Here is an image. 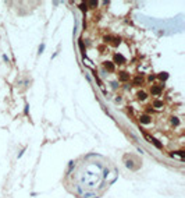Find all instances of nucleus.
I'll return each mask as SVG.
<instances>
[{"mask_svg": "<svg viewBox=\"0 0 185 198\" xmlns=\"http://www.w3.org/2000/svg\"><path fill=\"white\" fill-rule=\"evenodd\" d=\"M79 7H81V9H82V10H85V11H86V6H85V4H81V6H79Z\"/></svg>", "mask_w": 185, "mask_h": 198, "instance_id": "nucleus-7", "label": "nucleus"}, {"mask_svg": "<svg viewBox=\"0 0 185 198\" xmlns=\"http://www.w3.org/2000/svg\"><path fill=\"white\" fill-rule=\"evenodd\" d=\"M106 68H107L109 71H113V70H114V66H113L111 63H106Z\"/></svg>", "mask_w": 185, "mask_h": 198, "instance_id": "nucleus-3", "label": "nucleus"}, {"mask_svg": "<svg viewBox=\"0 0 185 198\" xmlns=\"http://www.w3.org/2000/svg\"><path fill=\"white\" fill-rule=\"evenodd\" d=\"M152 92L157 95V94H160V88H159V87H155V88H152Z\"/></svg>", "mask_w": 185, "mask_h": 198, "instance_id": "nucleus-4", "label": "nucleus"}, {"mask_svg": "<svg viewBox=\"0 0 185 198\" xmlns=\"http://www.w3.org/2000/svg\"><path fill=\"white\" fill-rule=\"evenodd\" d=\"M128 78H130V75L125 74V73H123V74L120 75V80H121V81H125V80H128Z\"/></svg>", "mask_w": 185, "mask_h": 198, "instance_id": "nucleus-2", "label": "nucleus"}, {"mask_svg": "<svg viewBox=\"0 0 185 198\" xmlns=\"http://www.w3.org/2000/svg\"><path fill=\"white\" fill-rule=\"evenodd\" d=\"M43 49H45V45H41V46H39V53H42Z\"/></svg>", "mask_w": 185, "mask_h": 198, "instance_id": "nucleus-6", "label": "nucleus"}, {"mask_svg": "<svg viewBox=\"0 0 185 198\" xmlns=\"http://www.w3.org/2000/svg\"><path fill=\"white\" fill-rule=\"evenodd\" d=\"M141 123L148 124V123H149V117H148V116H142V117H141Z\"/></svg>", "mask_w": 185, "mask_h": 198, "instance_id": "nucleus-1", "label": "nucleus"}, {"mask_svg": "<svg viewBox=\"0 0 185 198\" xmlns=\"http://www.w3.org/2000/svg\"><path fill=\"white\" fill-rule=\"evenodd\" d=\"M159 77H160V80H167V77H168V75L166 74V73H162V74H160Z\"/></svg>", "mask_w": 185, "mask_h": 198, "instance_id": "nucleus-5", "label": "nucleus"}]
</instances>
